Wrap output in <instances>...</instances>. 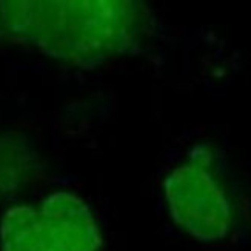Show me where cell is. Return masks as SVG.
Returning a JSON list of instances; mask_svg holds the SVG:
<instances>
[{"label": "cell", "instance_id": "obj_3", "mask_svg": "<svg viewBox=\"0 0 251 251\" xmlns=\"http://www.w3.org/2000/svg\"><path fill=\"white\" fill-rule=\"evenodd\" d=\"M2 242L3 251H54L40 217L26 208L6 214Z\"/></svg>", "mask_w": 251, "mask_h": 251}, {"label": "cell", "instance_id": "obj_2", "mask_svg": "<svg viewBox=\"0 0 251 251\" xmlns=\"http://www.w3.org/2000/svg\"><path fill=\"white\" fill-rule=\"evenodd\" d=\"M40 221L54 251H96L100 245L96 225L79 202L51 199Z\"/></svg>", "mask_w": 251, "mask_h": 251}, {"label": "cell", "instance_id": "obj_1", "mask_svg": "<svg viewBox=\"0 0 251 251\" xmlns=\"http://www.w3.org/2000/svg\"><path fill=\"white\" fill-rule=\"evenodd\" d=\"M176 219L202 241L221 239L228 225V210L210 182H179L170 193Z\"/></svg>", "mask_w": 251, "mask_h": 251}]
</instances>
